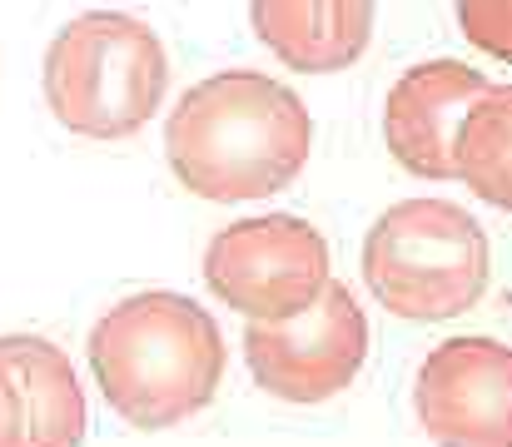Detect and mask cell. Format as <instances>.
<instances>
[{
    "instance_id": "cell-9",
    "label": "cell",
    "mask_w": 512,
    "mask_h": 447,
    "mask_svg": "<svg viewBox=\"0 0 512 447\" xmlns=\"http://www.w3.org/2000/svg\"><path fill=\"white\" fill-rule=\"evenodd\" d=\"M488 90V75L463 60H428L398 75L383 105V140L418 179H453V130Z\"/></svg>"
},
{
    "instance_id": "cell-11",
    "label": "cell",
    "mask_w": 512,
    "mask_h": 447,
    "mask_svg": "<svg viewBox=\"0 0 512 447\" xmlns=\"http://www.w3.org/2000/svg\"><path fill=\"white\" fill-rule=\"evenodd\" d=\"M453 179L512 214V85H488L453 130Z\"/></svg>"
},
{
    "instance_id": "cell-7",
    "label": "cell",
    "mask_w": 512,
    "mask_h": 447,
    "mask_svg": "<svg viewBox=\"0 0 512 447\" xmlns=\"http://www.w3.org/2000/svg\"><path fill=\"white\" fill-rule=\"evenodd\" d=\"M413 408L438 447H512V348L448 338L418 363Z\"/></svg>"
},
{
    "instance_id": "cell-12",
    "label": "cell",
    "mask_w": 512,
    "mask_h": 447,
    "mask_svg": "<svg viewBox=\"0 0 512 447\" xmlns=\"http://www.w3.org/2000/svg\"><path fill=\"white\" fill-rule=\"evenodd\" d=\"M458 25L483 55L512 65V0H458Z\"/></svg>"
},
{
    "instance_id": "cell-5",
    "label": "cell",
    "mask_w": 512,
    "mask_h": 447,
    "mask_svg": "<svg viewBox=\"0 0 512 447\" xmlns=\"http://www.w3.org/2000/svg\"><path fill=\"white\" fill-rule=\"evenodd\" d=\"M204 284L244 318L304 313L329 284V244L299 214H259L219 229L204 249Z\"/></svg>"
},
{
    "instance_id": "cell-1",
    "label": "cell",
    "mask_w": 512,
    "mask_h": 447,
    "mask_svg": "<svg viewBox=\"0 0 512 447\" xmlns=\"http://www.w3.org/2000/svg\"><path fill=\"white\" fill-rule=\"evenodd\" d=\"M309 149L314 120L304 100L259 70H219L189 85L165 120L174 179L214 204L289 189L309 164Z\"/></svg>"
},
{
    "instance_id": "cell-2",
    "label": "cell",
    "mask_w": 512,
    "mask_h": 447,
    "mask_svg": "<svg viewBox=\"0 0 512 447\" xmlns=\"http://www.w3.org/2000/svg\"><path fill=\"white\" fill-rule=\"evenodd\" d=\"M224 333L189 294L150 289L115 303L90 328V373L130 428L160 433L214 403L224 383Z\"/></svg>"
},
{
    "instance_id": "cell-8",
    "label": "cell",
    "mask_w": 512,
    "mask_h": 447,
    "mask_svg": "<svg viewBox=\"0 0 512 447\" xmlns=\"http://www.w3.org/2000/svg\"><path fill=\"white\" fill-rule=\"evenodd\" d=\"M90 428L85 388L40 333L0 338V447H80Z\"/></svg>"
},
{
    "instance_id": "cell-3",
    "label": "cell",
    "mask_w": 512,
    "mask_h": 447,
    "mask_svg": "<svg viewBox=\"0 0 512 447\" xmlns=\"http://www.w3.org/2000/svg\"><path fill=\"white\" fill-rule=\"evenodd\" d=\"M50 115L85 140H130L150 125L170 90L165 40L125 10H85L65 20L40 65Z\"/></svg>"
},
{
    "instance_id": "cell-4",
    "label": "cell",
    "mask_w": 512,
    "mask_h": 447,
    "mask_svg": "<svg viewBox=\"0 0 512 447\" xmlns=\"http://www.w3.org/2000/svg\"><path fill=\"white\" fill-rule=\"evenodd\" d=\"M363 279L398 318H458L488 289V234L448 199H403L373 219L363 239Z\"/></svg>"
},
{
    "instance_id": "cell-10",
    "label": "cell",
    "mask_w": 512,
    "mask_h": 447,
    "mask_svg": "<svg viewBox=\"0 0 512 447\" xmlns=\"http://www.w3.org/2000/svg\"><path fill=\"white\" fill-rule=\"evenodd\" d=\"M254 35L299 75L348 70L373 35V0H249Z\"/></svg>"
},
{
    "instance_id": "cell-6",
    "label": "cell",
    "mask_w": 512,
    "mask_h": 447,
    "mask_svg": "<svg viewBox=\"0 0 512 447\" xmlns=\"http://www.w3.org/2000/svg\"><path fill=\"white\" fill-rule=\"evenodd\" d=\"M244 358L264 393L284 403H324L343 393L368 358V318L348 284H324L304 313L244 328Z\"/></svg>"
}]
</instances>
